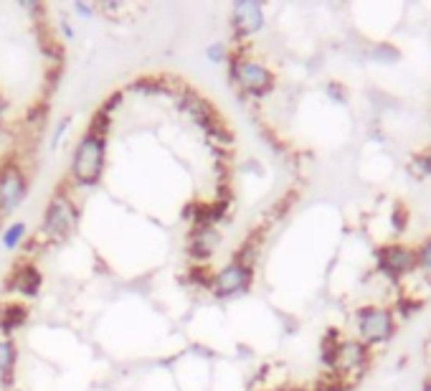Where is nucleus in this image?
<instances>
[{"label":"nucleus","instance_id":"nucleus-16","mask_svg":"<svg viewBox=\"0 0 431 391\" xmlns=\"http://www.w3.org/2000/svg\"><path fill=\"white\" fill-rule=\"evenodd\" d=\"M206 56H208L213 64L223 61V59H226V46H223V44H211L208 49H206Z\"/></svg>","mask_w":431,"mask_h":391},{"label":"nucleus","instance_id":"nucleus-1","mask_svg":"<svg viewBox=\"0 0 431 391\" xmlns=\"http://www.w3.org/2000/svg\"><path fill=\"white\" fill-rule=\"evenodd\" d=\"M101 165H104V138L87 133L74 152V178L84 186H94L101 176Z\"/></svg>","mask_w":431,"mask_h":391},{"label":"nucleus","instance_id":"nucleus-20","mask_svg":"<svg viewBox=\"0 0 431 391\" xmlns=\"http://www.w3.org/2000/svg\"><path fill=\"white\" fill-rule=\"evenodd\" d=\"M277 391H285V389H277Z\"/></svg>","mask_w":431,"mask_h":391},{"label":"nucleus","instance_id":"nucleus-13","mask_svg":"<svg viewBox=\"0 0 431 391\" xmlns=\"http://www.w3.org/2000/svg\"><path fill=\"white\" fill-rule=\"evenodd\" d=\"M13 363H15V348L8 338H0V381L8 389L13 384Z\"/></svg>","mask_w":431,"mask_h":391},{"label":"nucleus","instance_id":"nucleus-11","mask_svg":"<svg viewBox=\"0 0 431 391\" xmlns=\"http://www.w3.org/2000/svg\"><path fill=\"white\" fill-rule=\"evenodd\" d=\"M216 246H218V231L213 227H196L190 234V254L196 259L211 257Z\"/></svg>","mask_w":431,"mask_h":391},{"label":"nucleus","instance_id":"nucleus-12","mask_svg":"<svg viewBox=\"0 0 431 391\" xmlns=\"http://www.w3.org/2000/svg\"><path fill=\"white\" fill-rule=\"evenodd\" d=\"M25 318H28L25 305H3V310H0V328H3V333H13L15 328L23 325Z\"/></svg>","mask_w":431,"mask_h":391},{"label":"nucleus","instance_id":"nucleus-5","mask_svg":"<svg viewBox=\"0 0 431 391\" xmlns=\"http://www.w3.org/2000/svg\"><path fill=\"white\" fill-rule=\"evenodd\" d=\"M25 198V178L15 165H6L0 173V216L13 214Z\"/></svg>","mask_w":431,"mask_h":391},{"label":"nucleus","instance_id":"nucleus-19","mask_svg":"<svg viewBox=\"0 0 431 391\" xmlns=\"http://www.w3.org/2000/svg\"><path fill=\"white\" fill-rule=\"evenodd\" d=\"M3 109H6V102H3V97H0V117H3Z\"/></svg>","mask_w":431,"mask_h":391},{"label":"nucleus","instance_id":"nucleus-8","mask_svg":"<svg viewBox=\"0 0 431 391\" xmlns=\"http://www.w3.org/2000/svg\"><path fill=\"white\" fill-rule=\"evenodd\" d=\"M366 363H368L366 346L361 341H345L337 346L332 368H340V371H361Z\"/></svg>","mask_w":431,"mask_h":391},{"label":"nucleus","instance_id":"nucleus-4","mask_svg":"<svg viewBox=\"0 0 431 391\" xmlns=\"http://www.w3.org/2000/svg\"><path fill=\"white\" fill-rule=\"evenodd\" d=\"M231 76H234L236 82L246 89V92H251V95H264V92H269V89L274 87L272 71L259 61L239 59V61L234 64V69H231Z\"/></svg>","mask_w":431,"mask_h":391},{"label":"nucleus","instance_id":"nucleus-14","mask_svg":"<svg viewBox=\"0 0 431 391\" xmlns=\"http://www.w3.org/2000/svg\"><path fill=\"white\" fill-rule=\"evenodd\" d=\"M23 239H25V224H23V221H15V224H11L6 231L0 234V244L6 246L8 252L18 249Z\"/></svg>","mask_w":431,"mask_h":391},{"label":"nucleus","instance_id":"nucleus-10","mask_svg":"<svg viewBox=\"0 0 431 391\" xmlns=\"http://www.w3.org/2000/svg\"><path fill=\"white\" fill-rule=\"evenodd\" d=\"M234 23L241 33H256L264 25V11L259 3H236L234 6Z\"/></svg>","mask_w":431,"mask_h":391},{"label":"nucleus","instance_id":"nucleus-7","mask_svg":"<svg viewBox=\"0 0 431 391\" xmlns=\"http://www.w3.org/2000/svg\"><path fill=\"white\" fill-rule=\"evenodd\" d=\"M378 265L383 272L393 275V277H399L404 272L413 270L416 267V252L408 249V246H383L378 252Z\"/></svg>","mask_w":431,"mask_h":391},{"label":"nucleus","instance_id":"nucleus-2","mask_svg":"<svg viewBox=\"0 0 431 391\" xmlns=\"http://www.w3.org/2000/svg\"><path fill=\"white\" fill-rule=\"evenodd\" d=\"M74 227H76L74 203L69 201V196L56 193L49 201L41 231H44V236H49V239H66V236L74 231Z\"/></svg>","mask_w":431,"mask_h":391},{"label":"nucleus","instance_id":"nucleus-17","mask_svg":"<svg viewBox=\"0 0 431 391\" xmlns=\"http://www.w3.org/2000/svg\"><path fill=\"white\" fill-rule=\"evenodd\" d=\"M66 127H69V117L56 127V133H54V138H51V145H58V140H61V135L66 133Z\"/></svg>","mask_w":431,"mask_h":391},{"label":"nucleus","instance_id":"nucleus-15","mask_svg":"<svg viewBox=\"0 0 431 391\" xmlns=\"http://www.w3.org/2000/svg\"><path fill=\"white\" fill-rule=\"evenodd\" d=\"M416 265L424 267L426 272H431V239L426 244H421V249L416 252Z\"/></svg>","mask_w":431,"mask_h":391},{"label":"nucleus","instance_id":"nucleus-6","mask_svg":"<svg viewBox=\"0 0 431 391\" xmlns=\"http://www.w3.org/2000/svg\"><path fill=\"white\" fill-rule=\"evenodd\" d=\"M249 282H251V267L231 262V265L223 267V270L216 275L211 287H213L218 295H236V292L246 290Z\"/></svg>","mask_w":431,"mask_h":391},{"label":"nucleus","instance_id":"nucleus-3","mask_svg":"<svg viewBox=\"0 0 431 391\" xmlns=\"http://www.w3.org/2000/svg\"><path fill=\"white\" fill-rule=\"evenodd\" d=\"M358 330L366 341L370 343H380L391 338L393 335V318L386 308H373V305H368V308H361L358 310Z\"/></svg>","mask_w":431,"mask_h":391},{"label":"nucleus","instance_id":"nucleus-18","mask_svg":"<svg viewBox=\"0 0 431 391\" xmlns=\"http://www.w3.org/2000/svg\"><path fill=\"white\" fill-rule=\"evenodd\" d=\"M76 11L82 13V16H92V8H89L87 3H76Z\"/></svg>","mask_w":431,"mask_h":391},{"label":"nucleus","instance_id":"nucleus-9","mask_svg":"<svg viewBox=\"0 0 431 391\" xmlns=\"http://www.w3.org/2000/svg\"><path fill=\"white\" fill-rule=\"evenodd\" d=\"M41 282H44V277H41V272L36 270L33 265H23V267H15L13 270V275L8 277V290H18L23 292V295L33 297L38 292V287H41Z\"/></svg>","mask_w":431,"mask_h":391}]
</instances>
